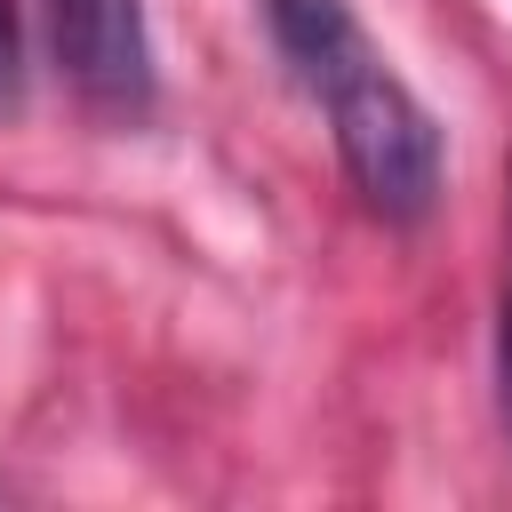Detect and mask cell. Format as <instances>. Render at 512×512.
Segmentation results:
<instances>
[{
  "mask_svg": "<svg viewBox=\"0 0 512 512\" xmlns=\"http://www.w3.org/2000/svg\"><path fill=\"white\" fill-rule=\"evenodd\" d=\"M264 16L296 80L320 96L352 192L384 224H424L440 200V120L416 104V88L376 56L344 0H264Z\"/></svg>",
  "mask_w": 512,
  "mask_h": 512,
  "instance_id": "1",
  "label": "cell"
},
{
  "mask_svg": "<svg viewBox=\"0 0 512 512\" xmlns=\"http://www.w3.org/2000/svg\"><path fill=\"white\" fill-rule=\"evenodd\" d=\"M48 32L88 104H104V112L152 104V40H144L136 0H48Z\"/></svg>",
  "mask_w": 512,
  "mask_h": 512,
  "instance_id": "2",
  "label": "cell"
},
{
  "mask_svg": "<svg viewBox=\"0 0 512 512\" xmlns=\"http://www.w3.org/2000/svg\"><path fill=\"white\" fill-rule=\"evenodd\" d=\"M24 88V32H16V8L0 0V104H16Z\"/></svg>",
  "mask_w": 512,
  "mask_h": 512,
  "instance_id": "3",
  "label": "cell"
},
{
  "mask_svg": "<svg viewBox=\"0 0 512 512\" xmlns=\"http://www.w3.org/2000/svg\"><path fill=\"white\" fill-rule=\"evenodd\" d=\"M496 392H504V424H512V280H504V320H496Z\"/></svg>",
  "mask_w": 512,
  "mask_h": 512,
  "instance_id": "4",
  "label": "cell"
}]
</instances>
